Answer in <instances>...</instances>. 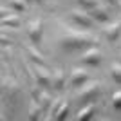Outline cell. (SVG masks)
I'll list each match as a JSON object with an SVG mask.
<instances>
[{"label": "cell", "mask_w": 121, "mask_h": 121, "mask_svg": "<svg viewBox=\"0 0 121 121\" xmlns=\"http://www.w3.org/2000/svg\"><path fill=\"white\" fill-rule=\"evenodd\" d=\"M92 43H96V38H92L87 33H78V31H69L61 38V47L71 52V51H81L85 47H92Z\"/></svg>", "instance_id": "cell-1"}, {"label": "cell", "mask_w": 121, "mask_h": 121, "mask_svg": "<svg viewBox=\"0 0 121 121\" xmlns=\"http://www.w3.org/2000/svg\"><path fill=\"white\" fill-rule=\"evenodd\" d=\"M2 99H4V103H7L11 107H15L16 101L20 99V85L11 76L2 78Z\"/></svg>", "instance_id": "cell-2"}, {"label": "cell", "mask_w": 121, "mask_h": 121, "mask_svg": "<svg viewBox=\"0 0 121 121\" xmlns=\"http://www.w3.org/2000/svg\"><path fill=\"white\" fill-rule=\"evenodd\" d=\"M99 92H101L99 81H96V80L85 81V83H83V87H81V91L78 92V101H80V103H83V105L92 103V101L99 96Z\"/></svg>", "instance_id": "cell-3"}, {"label": "cell", "mask_w": 121, "mask_h": 121, "mask_svg": "<svg viewBox=\"0 0 121 121\" xmlns=\"http://www.w3.org/2000/svg\"><path fill=\"white\" fill-rule=\"evenodd\" d=\"M31 72L35 76L36 83L42 87V89H49L52 85V78H51V72L43 63H33L31 65Z\"/></svg>", "instance_id": "cell-4"}, {"label": "cell", "mask_w": 121, "mask_h": 121, "mask_svg": "<svg viewBox=\"0 0 121 121\" xmlns=\"http://www.w3.org/2000/svg\"><path fill=\"white\" fill-rule=\"evenodd\" d=\"M27 35H29L31 42L38 45L42 42V35H43V25H42V20L36 18V20H31L29 25H27Z\"/></svg>", "instance_id": "cell-5"}, {"label": "cell", "mask_w": 121, "mask_h": 121, "mask_svg": "<svg viewBox=\"0 0 121 121\" xmlns=\"http://www.w3.org/2000/svg\"><path fill=\"white\" fill-rule=\"evenodd\" d=\"M71 18H72V22L78 24L80 27H91L92 20H94L87 11H81V9H72L71 11Z\"/></svg>", "instance_id": "cell-6"}, {"label": "cell", "mask_w": 121, "mask_h": 121, "mask_svg": "<svg viewBox=\"0 0 121 121\" xmlns=\"http://www.w3.org/2000/svg\"><path fill=\"white\" fill-rule=\"evenodd\" d=\"M81 61L83 63H87V65H98L101 61V51L98 49V47H89V49L81 54Z\"/></svg>", "instance_id": "cell-7"}, {"label": "cell", "mask_w": 121, "mask_h": 121, "mask_svg": "<svg viewBox=\"0 0 121 121\" xmlns=\"http://www.w3.org/2000/svg\"><path fill=\"white\" fill-rule=\"evenodd\" d=\"M51 112L54 114V119H58V121H60V119H65V117H67V112H69V103H67V99H54Z\"/></svg>", "instance_id": "cell-8"}, {"label": "cell", "mask_w": 121, "mask_h": 121, "mask_svg": "<svg viewBox=\"0 0 121 121\" xmlns=\"http://www.w3.org/2000/svg\"><path fill=\"white\" fill-rule=\"evenodd\" d=\"M85 81H89V72L85 69H81V67H74L71 72V85L74 87H80L83 85Z\"/></svg>", "instance_id": "cell-9"}, {"label": "cell", "mask_w": 121, "mask_h": 121, "mask_svg": "<svg viewBox=\"0 0 121 121\" xmlns=\"http://www.w3.org/2000/svg\"><path fill=\"white\" fill-rule=\"evenodd\" d=\"M105 36L108 38V42H116L121 36V22H114V24H108L105 27Z\"/></svg>", "instance_id": "cell-10"}, {"label": "cell", "mask_w": 121, "mask_h": 121, "mask_svg": "<svg viewBox=\"0 0 121 121\" xmlns=\"http://www.w3.org/2000/svg\"><path fill=\"white\" fill-rule=\"evenodd\" d=\"M33 98H35L42 107H43V110H47L51 107V96L47 94L45 91H40V89H33Z\"/></svg>", "instance_id": "cell-11"}, {"label": "cell", "mask_w": 121, "mask_h": 121, "mask_svg": "<svg viewBox=\"0 0 121 121\" xmlns=\"http://www.w3.org/2000/svg\"><path fill=\"white\" fill-rule=\"evenodd\" d=\"M91 16L96 22H107V20H108V16H110V13L107 11V7L96 5V7H92V9H91Z\"/></svg>", "instance_id": "cell-12"}, {"label": "cell", "mask_w": 121, "mask_h": 121, "mask_svg": "<svg viewBox=\"0 0 121 121\" xmlns=\"http://www.w3.org/2000/svg\"><path fill=\"white\" fill-rule=\"evenodd\" d=\"M94 112H96V108H94V105L92 103H87L83 108H81L80 112H78V116H76V119L78 121H89L92 116H94Z\"/></svg>", "instance_id": "cell-13"}, {"label": "cell", "mask_w": 121, "mask_h": 121, "mask_svg": "<svg viewBox=\"0 0 121 121\" xmlns=\"http://www.w3.org/2000/svg\"><path fill=\"white\" fill-rule=\"evenodd\" d=\"M42 112H43V107H42L40 103L33 98V103H31V107H29V119L31 121L40 119V117H42Z\"/></svg>", "instance_id": "cell-14"}, {"label": "cell", "mask_w": 121, "mask_h": 121, "mask_svg": "<svg viewBox=\"0 0 121 121\" xmlns=\"http://www.w3.org/2000/svg\"><path fill=\"white\" fill-rule=\"evenodd\" d=\"M25 51H27L29 58L33 60V63H43V65H45V58L42 56V52L36 49L35 45H27V47H25Z\"/></svg>", "instance_id": "cell-15"}, {"label": "cell", "mask_w": 121, "mask_h": 121, "mask_svg": "<svg viewBox=\"0 0 121 121\" xmlns=\"http://www.w3.org/2000/svg\"><path fill=\"white\" fill-rule=\"evenodd\" d=\"M65 85V76H63V71L61 69H54V74H52V87L56 91H61Z\"/></svg>", "instance_id": "cell-16"}, {"label": "cell", "mask_w": 121, "mask_h": 121, "mask_svg": "<svg viewBox=\"0 0 121 121\" xmlns=\"http://www.w3.org/2000/svg\"><path fill=\"white\" fill-rule=\"evenodd\" d=\"M2 25H7V27H18L20 25V16L15 15V13H11L7 16H2Z\"/></svg>", "instance_id": "cell-17"}, {"label": "cell", "mask_w": 121, "mask_h": 121, "mask_svg": "<svg viewBox=\"0 0 121 121\" xmlns=\"http://www.w3.org/2000/svg\"><path fill=\"white\" fill-rule=\"evenodd\" d=\"M110 71H112V76H114L116 83H121V61H114L110 65Z\"/></svg>", "instance_id": "cell-18"}, {"label": "cell", "mask_w": 121, "mask_h": 121, "mask_svg": "<svg viewBox=\"0 0 121 121\" xmlns=\"http://www.w3.org/2000/svg\"><path fill=\"white\" fill-rule=\"evenodd\" d=\"M11 7L15 11H25L27 4H25V0H11Z\"/></svg>", "instance_id": "cell-19"}, {"label": "cell", "mask_w": 121, "mask_h": 121, "mask_svg": "<svg viewBox=\"0 0 121 121\" xmlns=\"http://www.w3.org/2000/svg\"><path fill=\"white\" fill-rule=\"evenodd\" d=\"M81 7H85V9H92V7H96L98 5V0H76Z\"/></svg>", "instance_id": "cell-20"}, {"label": "cell", "mask_w": 121, "mask_h": 121, "mask_svg": "<svg viewBox=\"0 0 121 121\" xmlns=\"http://www.w3.org/2000/svg\"><path fill=\"white\" fill-rule=\"evenodd\" d=\"M112 105H114V108H117V110L121 108V91H117L116 94H114V98H112Z\"/></svg>", "instance_id": "cell-21"}, {"label": "cell", "mask_w": 121, "mask_h": 121, "mask_svg": "<svg viewBox=\"0 0 121 121\" xmlns=\"http://www.w3.org/2000/svg\"><path fill=\"white\" fill-rule=\"evenodd\" d=\"M0 40H2V47H5V45H9L11 43V40L5 36V33H2V36H0Z\"/></svg>", "instance_id": "cell-22"}, {"label": "cell", "mask_w": 121, "mask_h": 121, "mask_svg": "<svg viewBox=\"0 0 121 121\" xmlns=\"http://www.w3.org/2000/svg\"><path fill=\"white\" fill-rule=\"evenodd\" d=\"M7 15H11V11L5 9V7H2V16H7Z\"/></svg>", "instance_id": "cell-23"}, {"label": "cell", "mask_w": 121, "mask_h": 121, "mask_svg": "<svg viewBox=\"0 0 121 121\" xmlns=\"http://www.w3.org/2000/svg\"><path fill=\"white\" fill-rule=\"evenodd\" d=\"M107 2H108L110 5H116V4H117V0H107Z\"/></svg>", "instance_id": "cell-24"}, {"label": "cell", "mask_w": 121, "mask_h": 121, "mask_svg": "<svg viewBox=\"0 0 121 121\" xmlns=\"http://www.w3.org/2000/svg\"><path fill=\"white\" fill-rule=\"evenodd\" d=\"M35 2H38V4H42V2H43V0H35Z\"/></svg>", "instance_id": "cell-25"}, {"label": "cell", "mask_w": 121, "mask_h": 121, "mask_svg": "<svg viewBox=\"0 0 121 121\" xmlns=\"http://www.w3.org/2000/svg\"><path fill=\"white\" fill-rule=\"evenodd\" d=\"M119 58H121V56H119Z\"/></svg>", "instance_id": "cell-26"}]
</instances>
